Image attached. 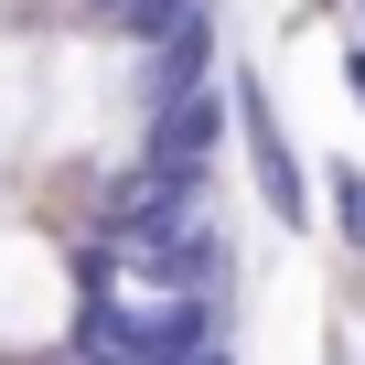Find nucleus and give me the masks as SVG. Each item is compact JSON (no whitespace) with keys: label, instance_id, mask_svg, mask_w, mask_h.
Instances as JSON below:
<instances>
[{"label":"nucleus","instance_id":"f257e3e1","mask_svg":"<svg viewBox=\"0 0 365 365\" xmlns=\"http://www.w3.org/2000/svg\"><path fill=\"white\" fill-rule=\"evenodd\" d=\"M226 86H237V140H247L258 215H269L279 237H312V226H322V172L301 161V140H290V118H279L269 76H258V65H226Z\"/></svg>","mask_w":365,"mask_h":365},{"label":"nucleus","instance_id":"f03ea898","mask_svg":"<svg viewBox=\"0 0 365 365\" xmlns=\"http://www.w3.org/2000/svg\"><path fill=\"white\" fill-rule=\"evenodd\" d=\"M215 76H226V22H215V11H194V22L172 33V43H150V54H140L129 97H140V118H150V108H172V97L215 86Z\"/></svg>","mask_w":365,"mask_h":365},{"label":"nucleus","instance_id":"7ed1b4c3","mask_svg":"<svg viewBox=\"0 0 365 365\" xmlns=\"http://www.w3.org/2000/svg\"><path fill=\"white\" fill-rule=\"evenodd\" d=\"M226 129H237V86L215 76V86H194V97H172V108L140 118V161H215Z\"/></svg>","mask_w":365,"mask_h":365},{"label":"nucleus","instance_id":"20e7f679","mask_svg":"<svg viewBox=\"0 0 365 365\" xmlns=\"http://www.w3.org/2000/svg\"><path fill=\"white\" fill-rule=\"evenodd\" d=\"M322 226H333V247L365 269V161H344V150L322 161Z\"/></svg>","mask_w":365,"mask_h":365},{"label":"nucleus","instance_id":"39448f33","mask_svg":"<svg viewBox=\"0 0 365 365\" xmlns=\"http://www.w3.org/2000/svg\"><path fill=\"white\" fill-rule=\"evenodd\" d=\"M344 97L365 108V33H344Z\"/></svg>","mask_w":365,"mask_h":365},{"label":"nucleus","instance_id":"423d86ee","mask_svg":"<svg viewBox=\"0 0 365 365\" xmlns=\"http://www.w3.org/2000/svg\"><path fill=\"white\" fill-rule=\"evenodd\" d=\"M322 365H365V354H354V344H344V333H333V344H322Z\"/></svg>","mask_w":365,"mask_h":365},{"label":"nucleus","instance_id":"0eeeda50","mask_svg":"<svg viewBox=\"0 0 365 365\" xmlns=\"http://www.w3.org/2000/svg\"><path fill=\"white\" fill-rule=\"evenodd\" d=\"M194 365H237V354H226V344H205V354H194Z\"/></svg>","mask_w":365,"mask_h":365},{"label":"nucleus","instance_id":"6e6552de","mask_svg":"<svg viewBox=\"0 0 365 365\" xmlns=\"http://www.w3.org/2000/svg\"><path fill=\"white\" fill-rule=\"evenodd\" d=\"M312 11H354V0H312Z\"/></svg>","mask_w":365,"mask_h":365}]
</instances>
